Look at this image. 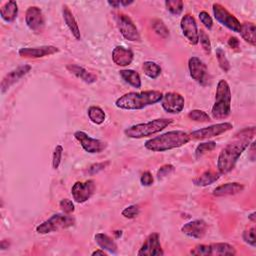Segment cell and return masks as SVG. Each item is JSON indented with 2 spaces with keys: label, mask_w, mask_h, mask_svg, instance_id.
Listing matches in <instances>:
<instances>
[{
  "label": "cell",
  "mask_w": 256,
  "mask_h": 256,
  "mask_svg": "<svg viewBox=\"0 0 256 256\" xmlns=\"http://www.w3.org/2000/svg\"><path fill=\"white\" fill-rule=\"evenodd\" d=\"M255 134L256 128L254 126L246 127L238 131L229 143L221 149L217 159V168L220 174L228 173L235 167L241 154L249 147Z\"/></svg>",
  "instance_id": "1"
},
{
  "label": "cell",
  "mask_w": 256,
  "mask_h": 256,
  "mask_svg": "<svg viewBox=\"0 0 256 256\" xmlns=\"http://www.w3.org/2000/svg\"><path fill=\"white\" fill-rule=\"evenodd\" d=\"M190 140V134L187 132L182 130H172L148 139L144 143V147L152 152H164L179 148L187 144Z\"/></svg>",
  "instance_id": "2"
},
{
  "label": "cell",
  "mask_w": 256,
  "mask_h": 256,
  "mask_svg": "<svg viewBox=\"0 0 256 256\" xmlns=\"http://www.w3.org/2000/svg\"><path fill=\"white\" fill-rule=\"evenodd\" d=\"M163 93L157 90H148L141 92H128L120 96L115 105L123 110H141L161 101Z\"/></svg>",
  "instance_id": "3"
},
{
  "label": "cell",
  "mask_w": 256,
  "mask_h": 256,
  "mask_svg": "<svg viewBox=\"0 0 256 256\" xmlns=\"http://www.w3.org/2000/svg\"><path fill=\"white\" fill-rule=\"evenodd\" d=\"M231 113V90L229 84L224 79L217 83L215 100L211 109V114L214 119H225Z\"/></svg>",
  "instance_id": "4"
},
{
  "label": "cell",
  "mask_w": 256,
  "mask_h": 256,
  "mask_svg": "<svg viewBox=\"0 0 256 256\" xmlns=\"http://www.w3.org/2000/svg\"><path fill=\"white\" fill-rule=\"evenodd\" d=\"M172 122H173L172 119L158 118V119L151 120L149 122L132 125L124 130V134L127 137L133 138V139L149 137V136H152V135L162 131Z\"/></svg>",
  "instance_id": "5"
},
{
  "label": "cell",
  "mask_w": 256,
  "mask_h": 256,
  "mask_svg": "<svg viewBox=\"0 0 256 256\" xmlns=\"http://www.w3.org/2000/svg\"><path fill=\"white\" fill-rule=\"evenodd\" d=\"M75 219L70 214L56 213L49 217L36 227V232L39 234H48L59 230L68 229L74 226Z\"/></svg>",
  "instance_id": "6"
},
{
  "label": "cell",
  "mask_w": 256,
  "mask_h": 256,
  "mask_svg": "<svg viewBox=\"0 0 256 256\" xmlns=\"http://www.w3.org/2000/svg\"><path fill=\"white\" fill-rule=\"evenodd\" d=\"M190 254L195 256H230L235 255V248L228 243H211V244H198L190 250Z\"/></svg>",
  "instance_id": "7"
},
{
  "label": "cell",
  "mask_w": 256,
  "mask_h": 256,
  "mask_svg": "<svg viewBox=\"0 0 256 256\" xmlns=\"http://www.w3.org/2000/svg\"><path fill=\"white\" fill-rule=\"evenodd\" d=\"M213 14L215 19L225 26L226 28H228L229 30L235 32V33H240L241 29V23L240 21L233 15L231 14L228 10H227L224 6H222L219 3H214L212 6Z\"/></svg>",
  "instance_id": "8"
},
{
  "label": "cell",
  "mask_w": 256,
  "mask_h": 256,
  "mask_svg": "<svg viewBox=\"0 0 256 256\" xmlns=\"http://www.w3.org/2000/svg\"><path fill=\"white\" fill-rule=\"evenodd\" d=\"M188 68L191 78L197 83L202 85V86H206L209 83L210 80L207 65L200 58L192 56L188 60Z\"/></svg>",
  "instance_id": "9"
},
{
  "label": "cell",
  "mask_w": 256,
  "mask_h": 256,
  "mask_svg": "<svg viewBox=\"0 0 256 256\" xmlns=\"http://www.w3.org/2000/svg\"><path fill=\"white\" fill-rule=\"evenodd\" d=\"M233 128V125L230 122H223V123H217L213 124L207 127H203L198 130H195L190 133L191 139H196V140H204V139H209L212 137L219 136L227 131H229Z\"/></svg>",
  "instance_id": "10"
},
{
  "label": "cell",
  "mask_w": 256,
  "mask_h": 256,
  "mask_svg": "<svg viewBox=\"0 0 256 256\" xmlns=\"http://www.w3.org/2000/svg\"><path fill=\"white\" fill-rule=\"evenodd\" d=\"M74 137L79 142L81 147L90 154L100 153L107 147L106 142L96 138H92L83 131H76L74 133Z\"/></svg>",
  "instance_id": "11"
},
{
  "label": "cell",
  "mask_w": 256,
  "mask_h": 256,
  "mask_svg": "<svg viewBox=\"0 0 256 256\" xmlns=\"http://www.w3.org/2000/svg\"><path fill=\"white\" fill-rule=\"evenodd\" d=\"M95 191V181L92 179L84 182L77 181L71 188V194L73 200L76 203H84L91 198Z\"/></svg>",
  "instance_id": "12"
},
{
  "label": "cell",
  "mask_w": 256,
  "mask_h": 256,
  "mask_svg": "<svg viewBox=\"0 0 256 256\" xmlns=\"http://www.w3.org/2000/svg\"><path fill=\"white\" fill-rule=\"evenodd\" d=\"M115 19L120 33L126 40L131 42L140 41V34L138 32L137 27L128 15L118 14L116 15Z\"/></svg>",
  "instance_id": "13"
},
{
  "label": "cell",
  "mask_w": 256,
  "mask_h": 256,
  "mask_svg": "<svg viewBox=\"0 0 256 256\" xmlns=\"http://www.w3.org/2000/svg\"><path fill=\"white\" fill-rule=\"evenodd\" d=\"M25 22L31 31L36 34L41 33L45 26V19L42 10L37 6H30L26 10Z\"/></svg>",
  "instance_id": "14"
},
{
  "label": "cell",
  "mask_w": 256,
  "mask_h": 256,
  "mask_svg": "<svg viewBox=\"0 0 256 256\" xmlns=\"http://www.w3.org/2000/svg\"><path fill=\"white\" fill-rule=\"evenodd\" d=\"M161 105L162 108L170 114H178L184 109L185 100L183 96L177 92H167L163 94Z\"/></svg>",
  "instance_id": "15"
},
{
  "label": "cell",
  "mask_w": 256,
  "mask_h": 256,
  "mask_svg": "<svg viewBox=\"0 0 256 256\" xmlns=\"http://www.w3.org/2000/svg\"><path fill=\"white\" fill-rule=\"evenodd\" d=\"M180 28H181L184 37L188 40V42L190 44H192V45L198 44L199 30H198L196 20L192 15L186 14L181 18Z\"/></svg>",
  "instance_id": "16"
},
{
  "label": "cell",
  "mask_w": 256,
  "mask_h": 256,
  "mask_svg": "<svg viewBox=\"0 0 256 256\" xmlns=\"http://www.w3.org/2000/svg\"><path fill=\"white\" fill-rule=\"evenodd\" d=\"M138 256H163L164 251L161 247L159 234L158 233H151L147 236L144 243L142 244L141 248L139 249Z\"/></svg>",
  "instance_id": "17"
},
{
  "label": "cell",
  "mask_w": 256,
  "mask_h": 256,
  "mask_svg": "<svg viewBox=\"0 0 256 256\" xmlns=\"http://www.w3.org/2000/svg\"><path fill=\"white\" fill-rule=\"evenodd\" d=\"M208 229L207 223L202 219H196L185 223L181 227V232L194 239H201L205 236Z\"/></svg>",
  "instance_id": "18"
},
{
  "label": "cell",
  "mask_w": 256,
  "mask_h": 256,
  "mask_svg": "<svg viewBox=\"0 0 256 256\" xmlns=\"http://www.w3.org/2000/svg\"><path fill=\"white\" fill-rule=\"evenodd\" d=\"M59 52V48L53 45H45L40 47H24L19 49L18 53L23 58H42L45 56L53 55Z\"/></svg>",
  "instance_id": "19"
},
{
  "label": "cell",
  "mask_w": 256,
  "mask_h": 256,
  "mask_svg": "<svg viewBox=\"0 0 256 256\" xmlns=\"http://www.w3.org/2000/svg\"><path fill=\"white\" fill-rule=\"evenodd\" d=\"M31 66L30 65H21L14 70L7 73L0 84V88H1V92L5 93L13 84L18 82L22 77H24L28 72H30Z\"/></svg>",
  "instance_id": "20"
},
{
  "label": "cell",
  "mask_w": 256,
  "mask_h": 256,
  "mask_svg": "<svg viewBox=\"0 0 256 256\" xmlns=\"http://www.w3.org/2000/svg\"><path fill=\"white\" fill-rule=\"evenodd\" d=\"M133 58L134 54L132 50L123 46H116L112 51V61L118 66H128L132 63Z\"/></svg>",
  "instance_id": "21"
},
{
  "label": "cell",
  "mask_w": 256,
  "mask_h": 256,
  "mask_svg": "<svg viewBox=\"0 0 256 256\" xmlns=\"http://www.w3.org/2000/svg\"><path fill=\"white\" fill-rule=\"evenodd\" d=\"M244 190V185L238 182H229L225 183L222 185L217 186L213 190V195L216 197H224V196H230L235 195Z\"/></svg>",
  "instance_id": "22"
},
{
  "label": "cell",
  "mask_w": 256,
  "mask_h": 256,
  "mask_svg": "<svg viewBox=\"0 0 256 256\" xmlns=\"http://www.w3.org/2000/svg\"><path fill=\"white\" fill-rule=\"evenodd\" d=\"M66 68L70 73H72L77 78L81 79L83 82L87 83V84H92V83L96 82V80H97V76L95 74L89 72L88 70L83 68L82 66H79L76 64H69V65H67Z\"/></svg>",
  "instance_id": "23"
},
{
  "label": "cell",
  "mask_w": 256,
  "mask_h": 256,
  "mask_svg": "<svg viewBox=\"0 0 256 256\" xmlns=\"http://www.w3.org/2000/svg\"><path fill=\"white\" fill-rule=\"evenodd\" d=\"M95 242L97 243V245L105 250L108 253L111 254H116L118 252V246L115 243V241L113 240L110 236H108L107 234L104 233H97L95 235Z\"/></svg>",
  "instance_id": "24"
},
{
  "label": "cell",
  "mask_w": 256,
  "mask_h": 256,
  "mask_svg": "<svg viewBox=\"0 0 256 256\" xmlns=\"http://www.w3.org/2000/svg\"><path fill=\"white\" fill-rule=\"evenodd\" d=\"M62 14H63V18H64L65 24L69 28V30L72 33V35L74 36V38L76 40H80L81 34H80V29H79V27H78V24H77L73 14H72V12L70 11V9L66 5L63 6Z\"/></svg>",
  "instance_id": "25"
},
{
  "label": "cell",
  "mask_w": 256,
  "mask_h": 256,
  "mask_svg": "<svg viewBox=\"0 0 256 256\" xmlns=\"http://www.w3.org/2000/svg\"><path fill=\"white\" fill-rule=\"evenodd\" d=\"M18 14V5L16 1H8L6 2L1 9H0V16L8 23L13 22Z\"/></svg>",
  "instance_id": "26"
},
{
  "label": "cell",
  "mask_w": 256,
  "mask_h": 256,
  "mask_svg": "<svg viewBox=\"0 0 256 256\" xmlns=\"http://www.w3.org/2000/svg\"><path fill=\"white\" fill-rule=\"evenodd\" d=\"M241 37L250 45H256V27L252 22H244L241 24L240 29Z\"/></svg>",
  "instance_id": "27"
},
{
  "label": "cell",
  "mask_w": 256,
  "mask_h": 256,
  "mask_svg": "<svg viewBox=\"0 0 256 256\" xmlns=\"http://www.w3.org/2000/svg\"><path fill=\"white\" fill-rule=\"evenodd\" d=\"M219 177H220V173H216L214 171H211V170H208V171H205L200 176L193 179V183L195 186L205 187L216 182L219 179Z\"/></svg>",
  "instance_id": "28"
},
{
  "label": "cell",
  "mask_w": 256,
  "mask_h": 256,
  "mask_svg": "<svg viewBox=\"0 0 256 256\" xmlns=\"http://www.w3.org/2000/svg\"><path fill=\"white\" fill-rule=\"evenodd\" d=\"M120 77L134 88L141 87V78L138 72L132 69H123L119 71Z\"/></svg>",
  "instance_id": "29"
},
{
  "label": "cell",
  "mask_w": 256,
  "mask_h": 256,
  "mask_svg": "<svg viewBox=\"0 0 256 256\" xmlns=\"http://www.w3.org/2000/svg\"><path fill=\"white\" fill-rule=\"evenodd\" d=\"M87 114L91 122L94 124H102L105 120V112L98 106H90L87 110Z\"/></svg>",
  "instance_id": "30"
},
{
  "label": "cell",
  "mask_w": 256,
  "mask_h": 256,
  "mask_svg": "<svg viewBox=\"0 0 256 256\" xmlns=\"http://www.w3.org/2000/svg\"><path fill=\"white\" fill-rule=\"evenodd\" d=\"M142 69H143L144 74L151 79H156L161 74V67L153 61H145L143 66H142Z\"/></svg>",
  "instance_id": "31"
},
{
  "label": "cell",
  "mask_w": 256,
  "mask_h": 256,
  "mask_svg": "<svg viewBox=\"0 0 256 256\" xmlns=\"http://www.w3.org/2000/svg\"><path fill=\"white\" fill-rule=\"evenodd\" d=\"M215 147H216V142H214V141H207V142H203V143L198 144L195 149V152H194L195 157L197 159L200 158L207 152L214 150Z\"/></svg>",
  "instance_id": "32"
},
{
  "label": "cell",
  "mask_w": 256,
  "mask_h": 256,
  "mask_svg": "<svg viewBox=\"0 0 256 256\" xmlns=\"http://www.w3.org/2000/svg\"><path fill=\"white\" fill-rule=\"evenodd\" d=\"M152 29L154 32L162 38H167L169 36V30L164 24V22L160 19H153L152 20Z\"/></svg>",
  "instance_id": "33"
},
{
  "label": "cell",
  "mask_w": 256,
  "mask_h": 256,
  "mask_svg": "<svg viewBox=\"0 0 256 256\" xmlns=\"http://www.w3.org/2000/svg\"><path fill=\"white\" fill-rule=\"evenodd\" d=\"M188 118L195 122H208L210 121V116L203 110L194 109L188 113Z\"/></svg>",
  "instance_id": "34"
},
{
  "label": "cell",
  "mask_w": 256,
  "mask_h": 256,
  "mask_svg": "<svg viewBox=\"0 0 256 256\" xmlns=\"http://www.w3.org/2000/svg\"><path fill=\"white\" fill-rule=\"evenodd\" d=\"M165 6L173 15H180L183 11V2L180 0H167L165 1Z\"/></svg>",
  "instance_id": "35"
},
{
  "label": "cell",
  "mask_w": 256,
  "mask_h": 256,
  "mask_svg": "<svg viewBox=\"0 0 256 256\" xmlns=\"http://www.w3.org/2000/svg\"><path fill=\"white\" fill-rule=\"evenodd\" d=\"M215 53H216V58H217V61H218L220 68L224 72H228L230 70V63L226 57V54H225L224 50L221 49V48H217Z\"/></svg>",
  "instance_id": "36"
},
{
  "label": "cell",
  "mask_w": 256,
  "mask_h": 256,
  "mask_svg": "<svg viewBox=\"0 0 256 256\" xmlns=\"http://www.w3.org/2000/svg\"><path fill=\"white\" fill-rule=\"evenodd\" d=\"M199 42H200V44H201V46H202V48H203V50L205 51L206 54L211 53L210 38L203 29L199 30Z\"/></svg>",
  "instance_id": "37"
},
{
  "label": "cell",
  "mask_w": 256,
  "mask_h": 256,
  "mask_svg": "<svg viewBox=\"0 0 256 256\" xmlns=\"http://www.w3.org/2000/svg\"><path fill=\"white\" fill-rule=\"evenodd\" d=\"M62 154H63V147L61 145H57L55 147L52 155V166L53 169H58L61 159H62Z\"/></svg>",
  "instance_id": "38"
},
{
  "label": "cell",
  "mask_w": 256,
  "mask_h": 256,
  "mask_svg": "<svg viewBox=\"0 0 256 256\" xmlns=\"http://www.w3.org/2000/svg\"><path fill=\"white\" fill-rule=\"evenodd\" d=\"M242 238L244 240L245 243H247L248 245L255 247L256 245V240H255V227H251V228L246 229L243 234H242Z\"/></svg>",
  "instance_id": "39"
},
{
  "label": "cell",
  "mask_w": 256,
  "mask_h": 256,
  "mask_svg": "<svg viewBox=\"0 0 256 256\" xmlns=\"http://www.w3.org/2000/svg\"><path fill=\"white\" fill-rule=\"evenodd\" d=\"M139 212H140L139 206L136 204H133V205H130V206H127L126 208H124L122 210L121 214L123 217H125L127 219H133L136 216H138Z\"/></svg>",
  "instance_id": "40"
},
{
  "label": "cell",
  "mask_w": 256,
  "mask_h": 256,
  "mask_svg": "<svg viewBox=\"0 0 256 256\" xmlns=\"http://www.w3.org/2000/svg\"><path fill=\"white\" fill-rule=\"evenodd\" d=\"M59 207L63 211V213H66V214H71L75 210L74 203L70 200V199H67V198L62 199V200L59 202Z\"/></svg>",
  "instance_id": "41"
},
{
  "label": "cell",
  "mask_w": 256,
  "mask_h": 256,
  "mask_svg": "<svg viewBox=\"0 0 256 256\" xmlns=\"http://www.w3.org/2000/svg\"><path fill=\"white\" fill-rule=\"evenodd\" d=\"M174 171V166L171 164H165L163 166H161L158 171H157V178L158 179H162L165 176H168L170 173H172Z\"/></svg>",
  "instance_id": "42"
},
{
  "label": "cell",
  "mask_w": 256,
  "mask_h": 256,
  "mask_svg": "<svg viewBox=\"0 0 256 256\" xmlns=\"http://www.w3.org/2000/svg\"><path fill=\"white\" fill-rule=\"evenodd\" d=\"M199 19H200L201 23L207 28L208 30L211 29L213 26V20L206 11H201L200 13H199Z\"/></svg>",
  "instance_id": "43"
},
{
  "label": "cell",
  "mask_w": 256,
  "mask_h": 256,
  "mask_svg": "<svg viewBox=\"0 0 256 256\" xmlns=\"http://www.w3.org/2000/svg\"><path fill=\"white\" fill-rule=\"evenodd\" d=\"M109 161H105V162H100V163H96V164H93L89 167V170L88 172L90 174H96L100 171H102V170H104L108 165H109Z\"/></svg>",
  "instance_id": "44"
},
{
  "label": "cell",
  "mask_w": 256,
  "mask_h": 256,
  "mask_svg": "<svg viewBox=\"0 0 256 256\" xmlns=\"http://www.w3.org/2000/svg\"><path fill=\"white\" fill-rule=\"evenodd\" d=\"M153 176L151 174V172L149 171H145L142 173L141 177H140V182L143 186H150L153 184Z\"/></svg>",
  "instance_id": "45"
},
{
  "label": "cell",
  "mask_w": 256,
  "mask_h": 256,
  "mask_svg": "<svg viewBox=\"0 0 256 256\" xmlns=\"http://www.w3.org/2000/svg\"><path fill=\"white\" fill-rule=\"evenodd\" d=\"M228 45H229L231 48H233V49H237V48H239V40H238L236 37L231 36V37H229V39H228Z\"/></svg>",
  "instance_id": "46"
},
{
  "label": "cell",
  "mask_w": 256,
  "mask_h": 256,
  "mask_svg": "<svg viewBox=\"0 0 256 256\" xmlns=\"http://www.w3.org/2000/svg\"><path fill=\"white\" fill-rule=\"evenodd\" d=\"M9 247V242H8V240H2L1 241V243H0V249L1 250H5V249H7Z\"/></svg>",
  "instance_id": "47"
},
{
  "label": "cell",
  "mask_w": 256,
  "mask_h": 256,
  "mask_svg": "<svg viewBox=\"0 0 256 256\" xmlns=\"http://www.w3.org/2000/svg\"><path fill=\"white\" fill-rule=\"evenodd\" d=\"M92 255L93 256H95V255H101V256H105V255H107V252L105 251V250H103V249H97V250H95L94 252H92Z\"/></svg>",
  "instance_id": "48"
},
{
  "label": "cell",
  "mask_w": 256,
  "mask_h": 256,
  "mask_svg": "<svg viewBox=\"0 0 256 256\" xmlns=\"http://www.w3.org/2000/svg\"><path fill=\"white\" fill-rule=\"evenodd\" d=\"M250 149H251V154H252L251 160L254 161V160H255V156H254V154H255V152H254V149H255V142H254V141L252 142V143H250Z\"/></svg>",
  "instance_id": "49"
},
{
  "label": "cell",
  "mask_w": 256,
  "mask_h": 256,
  "mask_svg": "<svg viewBox=\"0 0 256 256\" xmlns=\"http://www.w3.org/2000/svg\"><path fill=\"white\" fill-rule=\"evenodd\" d=\"M107 3H108V5H110L113 8H118L120 5L119 1H108Z\"/></svg>",
  "instance_id": "50"
},
{
  "label": "cell",
  "mask_w": 256,
  "mask_h": 256,
  "mask_svg": "<svg viewBox=\"0 0 256 256\" xmlns=\"http://www.w3.org/2000/svg\"><path fill=\"white\" fill-rule=\"evenodd\" d=\"M119 3H120V5H122V6H129V5L133 4L134 1H119Z\"/></svg>",
  "instance_id": "51"
},
{
  "label": "cell",
  "mask_w": 256,
  "mask_h": 256,
  "mask_svg": "<svg viewBox=\"0 0 256 256\" xmlns=\"http://www.w3.org/2000/svg\"><path fill=\"white\" fill-rule=\"evenodd\" d=\"M255 215H256V213H255V212H252V213H251V214L248 216L249 220H250V221H252L253 223H255V221H256V216H255Z\"/></svg>",
  "instance_id": "52"
},
{
  "label": "cell",
  "mask_w": 256,
  "mask_h": 256,
  "mask_svg": "<svg viewBox=\"0 0 256 256\" xmlns=\"http://www.w3.org/2000/svg\"><path fill=\"white\" fill-rule=\"evenodd\" d=\"M114 234L116 235V238H119V237L122 235V231H121V230H120V231H119V230H117V231H115V232H114Z\"/></svg>",
  "instance_id": "53"
}]
</instances>
